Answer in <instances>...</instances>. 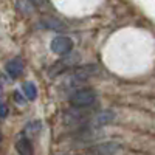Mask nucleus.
Listing matches in <instances>:
<instances>
[{
    "instance_id": "nucleus-9",
    "label": "nucleus",
    "mask_w": 155,
    "mask_h": 155,
    "mask_svg": "<svg viewBox=\"0 0 155 155\" xmlns=\"http://www.w3.org/2000/svg\"><path fill=\"white\" fill-rule=\"evenodd\" d=\"M39 132H41V123H39V121H31V123H28L27 127H25V130H23L25 135H36V134H39Z\"/></svg>"
},
{
    "instance_id": "nucleus-11",
    "label": "nucleus",
    "mask_w": 155,
    "mask_h": 155,
    "mask_svg": "<svg viewBox=\"0 0 155 155\" xmlns=\"http://www.w3.org/2000/svg\"><path fill=\"white\" fill-rule=\"evenodd\" d=\"M44 25L47 28H54V30H65V25L61 20H44Z\"/></svg>"
},
{
    "instance_id": "nucleus-6",
    "label": "nucleus",
    "mask_w": 155,
    "mask_h": 155,
    "mask_svg": "<svg viewBox=\"0 0 155 155\" xmlns=\"http://www.w3.org/2000/svg\"><path fill=\"white\" fill-rule=\"evenodd\" d=\"M5 68H6V73L11 78H19L22 74V71H23V61L20 58H14L6 64Z\"/></svg>"
},
{
    "instance_id": "nucleus-5",
    "label": "nucleus",
    "mask_w": 155,
    "mask_h": 155,
    "mask_svg": "<svg viewBox=\"0 0 155 155\" xmlns=\"http://www.w3.org/2000/svg\"><path fill=\"white\" fill-rule=\"evenodd\" d=\"M113 120H115V113H113L112 110H104V112L96 113L93 118L90 120V126H92L93 129H96V127H102V126L110 124Z\"/></svg>"
},
{
    "instance_id": "nucleus-2",
    "label": "nucleus",
    "mask_w": 155,
    "mask_h": 155,
    "mask_svg": "<svg viewBox=\"0 0 155 155\" xmlns=\"http://www.w3.org/2000/svg\"><path fill=\"white\" fill-rule=\"evenodd\" d=\"M79 54L78 53H71V54H65L62 59H59L53 67L50 68V76H56V74H59V73H62V71H67V70H70L71 67H74L78 62H79Z\"/></svg>"
},
{
    "instance_id": "nucleus-13",
    "label": "nucleus",
    "mask_w": 155,
    "mask_h": 155,
    "mask_svg": "<svg viewBox=\"0 0 155 155\" xmlns=\"http://www.w3.org/2000/svg\"><path fill=\"white\" fill-rule=\"evenodd\" d=\"M14 99H16V101L19 102V104H23V102H25V101H23V98H20V95H19L17 92L14 93Z\"/></svg>"
},
{
    "instance_id": "nucleus-16",
    "label": "nucleus",
    "mask_w": 155,
    "mask_h": 155,
    "mask_svg": "<svg viewBox=\"0 0 155 155\" xmlns=\"http://www.w3.org/2000/svg\"><path fill=\"white\" fill-rule=\"evenodd\" d=\"M0 141H2V134H0Z\"/></svg>"
},
{
    "instance_id": "nucleus-12",
    "label": "nucleus",
    "mask_w": 155,
    "mask_h": 155,
    "mask_svg": "<svg viewBox=\"0 0 155 155\" xmlns=\"http://www.w3.org/2000/svg\"><path fill=\"white\" fill-rule=\"evenodd\" d=\"M6 113H8V109H6V106H5V104H0V118H5V116H6Z\"/></svg>"
},
{
    "instance_id": "nucleus-15",
    "label": "nucleus",
    "mask_w": 155,
    "mask_h": 155,
    "mask_svg": "<svg viewBox=\"0 0 155 155\" xmlns=\"http://www.w3.org/2000/svg\"><path fill=\"white\" fill-rule=\"evenodd\" d=\"M2 93H3V87H2V84H0V96H2Z\"/></svg>"
},
{
    "instance_id": "nucleus-7",
    "label": "nucleus",
    "mask_w": 155,
    "mask_h": 155,
    "mask_svg": "<svg viewBox=\"0 0 155 155\" xmlns=\"http://www.w3.org/2000/svg\"><path fill=\"white\" fill-rule=\"evenodd\" d=\"M16 150L19 152V155H33L34 150H33V144L28 137H22L17 140L16 143Z\"/></svg>"
},
{
    "instance_id": "nucleus-10",
    "label": "nucleus",
    "mask_w": 155,
    "mask_h": 155,
    "mask_svg": "<svg viewBox=\"0 0 155 155\" xmlns=\"http://www.w3.org/2000/svg\"><path fill=\"white\" fill-rule=\"evenodd\" d=\"M33 6H34V5L30 2V0H19V2H17L19 11H20V12H25V14H30L31 9H33Z\"/></svg>"
},
{
    "instance_id": "nucleus-3",
    "label": "nucleus",
    "mask_w": 155,
    "mask_h": 155,
    "mask_svg": "<svg viewBox=\"0 0 155 155\" xmlns=\"http://www.w3.org/2000/svg\"><path fill=\"white\" fill-rule=\"evenodd\" d=\"M73 41L67 36H56L53 41H51L50 47H51V51L58 56H65L68 54L70 51L73 50Z\"/></svg>"
},
{
    "instance_id": "nucleus-14",
    "label": "nucleus",
    "mask_w": 155,
    "mask_h": 155,
    "mask_svg": "<svg viewBox=\"0 0 155 155\" xmlns=\"http://www.w3.org/2000/svg\"><path fill=\"white\" fill-rule=\"evenodd\" d=\"M30 2H31L34 6H39V5H42V3H44V0H30Z\"/></svg>"
},
{
    "instance_id": "nucleus-8",
    "label": "nucleus",
    "mask_w": 155,
    "mask_h": 155,
    "mask_svg": "<svg viewBox=\"0 0 155 155\" xmlns=\"http://www.w3.org/2000/svg\"><path fill=\"white\" fill-rule=\"evenodd\" d=\"M22 90H23V95L28 101H34L37 98V88L33 82H25L22 85Z\"/></svg>"
},
{
    "instance_id": "nucleus-1",
    "label": "nucleus",
    "mask_w": 155,
    "mask_h": 155,
    "mask_svg": "<svg viewBox=\"0 0 155 155\" xmlns=\"http://www.w3.org/2000/svg\"><path fill=\"white\" fill-rule=\"evenodd\" d=\"M96 99V93L95 90L92 88H81L74 92L71 96H70V104L73 107H78V109H84V107H90L95 102Z\"/></svg>"
},
{
    "instance_id": "nucleus-4",
    "label": "nucleus",
    "mask_w": 155,
    "mask_h": 155,
    "mask_svg": "<svg viewBox=\"0 0 155 155\" xmlns=\"http://www.w3.org/2000/svg\"><path fill=\"white\" fill-rule=\"evenodd\" d=\"M118 150H120V144L109 141V143H101V144L93 146L88 150V153L90 155H115Z\"/></svg>"
}]
</instances>
